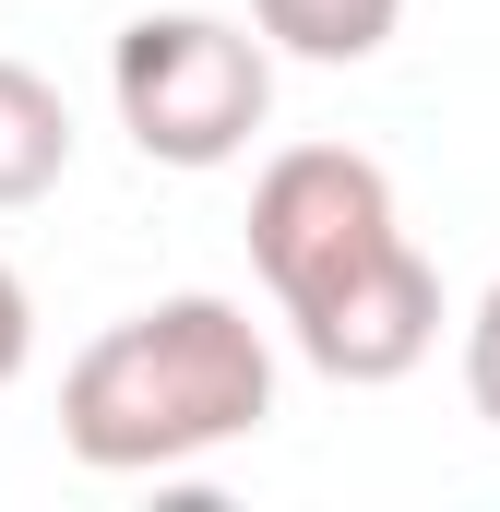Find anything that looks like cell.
I'll return each instance as SVG.
<instances>
[{
    "label": "cell",
    "instance_id": "cell-7",
    "mask_svg": "<svg viewBox=\"0 0 500 512\" xmlns=\"http://www.w3.org/2000/svg\"><path fill=\"white\" fill-rule=\"evenodd\" d=\"M24 358H36V298H24V274L0 262V382H24Z\"/></svg>",
    "mask_w": 500,
    "mask_h": 512
},
{
    "label": "cell",
    "instance_id": "cell-6",
    "mask_svg": "<svg viewBox=\"0 0 500 512\" xmlns=\"http://www.w3.org/2000/svg\"><path fill=\"white\" fill-rule=\"evenodd\" d=\"M465 405L500 429V274H489V298L465 310Z\"/></svg>",
    "mask_w": 500,
    "mask_h": 512
},
{
    "label": "cell",
    "instance_id": "cell-3",
    "mask_svg": "<svg viewBox=\"0 0 500 512\" xmlns=\"http://www.w3.org/2000/svg\"><path fill=\"white\" fill-rule=\"evenodd\" d=\"M108 108L143 167H239L250 131L274 120V48L227 12H131L108 36Z\"/></svg>",
    "mask_w": 500,
    "mask_h": 512
},
{
    "label": "cell",
    "instance_id": "cell-5",
    "mask_svg": "<svg viewBox=\"0 0 500 512\" xmlns=\"http://www.w3.org/2000/svg\"><path fill=\"white\" fill-rule=\"evenodd\" d=\"M393 24H405V0H250V36H262L274 60H322V72L381 60Z\"/></svg>",
    "mask_w": 500,
    "mask_h": 512
},
{
    "label": "cell",
    "instance_id": "cell-1",
    "mask_svg": "<svg viewBox=\"0 0 500 512\" xmlns=\"http://www.w3.org/2000/svg\"><path fill=\"white\" fill-rule=\"evenodd\" d=\"M250 262L322 382L381 393L441 346V274L358 143H286L250 179Z\"/></svg>",
    "mask_w": 500,
    "mask_h": 512
},
{
    "label": "cell",
    "instance_id": "cell-4",
    "mask_svg": "<svg viewBox=\"0 0 500 512\" xmlns=\"http://www.w3.org/2000/svg\"><path fill=\"white\" fill-rule=\"evenodd\" d=\"M72 96L36 72V60H0V215H24V203H48L60 179H72Z\"/></svg>",
    "mask_w": 500,
    "mask_h": 512
},
{
    "label": "cell",
    "instance_id": "cell-2",
    "mask_svg": "<svg viewBox=\"0 0 500 512\" xmlns=\"http://www.w3.org/2000/svg\"><path fill=\"white\" fill-rule=\"evenodd\" d=\"M274 417V346L239 298L179 286L108 322L72 370H60V453L96 477H167L203 465Z\"/></svg>",
    "mask_w": 500,
    "mask_h": 512
}]
</instances>
